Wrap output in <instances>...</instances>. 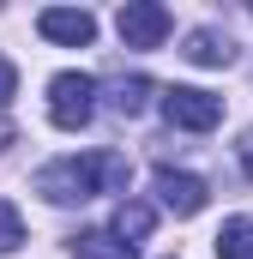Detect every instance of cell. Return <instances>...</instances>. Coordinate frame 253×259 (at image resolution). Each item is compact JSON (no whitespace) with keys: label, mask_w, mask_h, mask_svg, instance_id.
<instances>
[{"label":"cell","mask_w":253,"mask_h":259,"mask_svg":"<svg viewBox=\"0 0 253 259\" xmlns=\"http://www.w3.org/2000/svg\"><path fill=\"white\" fill-rule=\"evenodd\" d=\"M91 115H97V78L91 72H55L49 78V121L78 133L91 127Z\"/></svg>","instance_id":"cell-2"},{"label":"cell","mask_w":253,"mask_h":259,"mask_svg":"<svg viewBox=\"0 0 253 259\" xmlns=\"http://www.w3.org/2000/svg\"><path fill=\"white\" fill-rule=\"evenodd\" d=\"M151 223H157V211H151L145 199H121V205H115V235H121L126 247H139V241L151 235Z\"/></svg>","instance_id":"cell-9"},{"label":"cell","mask_w":253,"mask_h":259,"mask_svg":"<svg viewBox=\"0 0 253 259\" xmlns=\"http://www.w3.org/2000/svg\"><path fill=\"white\" fill-rule=\"evenodd\" d=\"M72 253L78 259H133L139 247H126L115 229H78V235H72Z\"/></svg>","instance_id":"cell-8"},{"label":"cell","mask_w":253,"mask_h":259,"mask_svg":"<svg viewBox=\"0 0 253 259\" xmlns=\"http://www.w3.org/2000/svg\"><path fill=\"white\" fill-rule=\"evenodd\" d=\"M12 91H18V72H12L6 55H0V103H12Z\"/></svg>","instance_id":"cell-13"},{"label":"cell","mask_w":253,"mask_h":259,"mask_svg":"<svg viewBox=\"0 0 253 259\" xmlns=\"http://www.w3.org/2000/svg\"><path fill=\"white\" fill-rule=\"evenodd\" d=\"M235 157H241V175H247V181H253V127L241 133V145H235Z\"/></svg>","instance_id":"cell-14"},{"label":"cell","mask_w":253,"mask_h":259,"mask_svg":"<svg viewBox=\"0 0 253 259\" xmlns=\"http://www.w3.org/2000/svg\"><path fill=\"white\" fill-rule=\"evenodd\" d=\"M115 30H121L126 49H157V42L169 36V6H157V0H126L121 12H115Z\"/></svg>","instance_id":"cell-4"},{"label":"cell","mask_w":253,"mask_h":259,"mask_svg":"<svg viewBox=\"0 0 253 259\" xmlns=\"http://www.w3.org/2000/svg\"><path fill=\"white\" fill-rule=\"evenodd\" d=\"M151 91H157V84H151L145 72H133V78H115V84H109V103H115L121 115H139V109L151 103Z\"/></svg>","instance_id":"cell-11"},{"label":"cell","mask_w":253,"mask_h":259,"mask_svg":"<svg viewBox=\"0 0 253 259\" xmlns=\"http://www.w3.org/2000/svg\"><path fill=\"white\" fill-rule=\"evenodd\" d=\"M163 121L181 127V133H211L223 121V97H211L199 84H169L163 91Z\"/></svg>","instance_id":"cell-3"},{"label":"cell","mask_w":253,"mask_h":259,"mask_svg":"<svg viewBox=\"0 0 253 259\" xmlns=\"http://www.w3.org/2000/svg\"><path fill=\"white\" fill-rule=\"evenodd\" d=\"M151 181H157V199H163L175 217H199V211H205V199H211V187H205L199 175H187V169H169V163H163Z\"/></svg>","instance_id":"cell-5"},{"label":"cell","mask_w":253,"mask_h":259,"mask_svg":"<svg viewBox=\"0 0 253 259\" xmlns=\"http://www.w3.org/2000/svg\"><path fill=\"white\" fill-rule=\"evenodd\" d=\"M211 247H217V259H253V217H229Z\"/></svg>","instance_id":"cell-10"},{"label":"cell","mask_w":253,"mask_h":259,"mask_svg":"<svg viewBox=\"0 0 253 259\" xmlns=\"http://www.w3.org/2000/svg\"><path fill=\"white\" fill-rule=\"evenodd\" d=\"M0 145H12V121L6 115H0Z\"/></svg>","instance_id":"cell-15"},{"label":"cell","mask_w":253,"mask_h":259,"mask_svg":"<svg viewBox=\"0 0 253 259\" xmlns=\"http://www.w3.org/2000/svg\"><path fill=\"white\" fill-rule=\"evenodd\" d=\"M193 66H229L235 61V42H229V30H217V24H199L187 36V49H181Z\"/></svg>","instance_id":"cell-7"},{"label":"cell","mask_w":253,"mask_h":259,"mask_svg":"<svg viewBox=\"0 0 253 259\" xmlns=\"http://www.w3.org/2000/svg\"><path fill=\"white\" fill-rule=\"evenodd\" d=\"M18 241H24V217L12 199H0V253H18Z\"/></svg>","instance_id":"cell-12"},{"label":"cell","mask_w":253,"mask_h":259,"mask_svg":"<svg viewBox=\"0 0 253 259\" xmlns=\"http://www.w3.org/2000/svg\"><path fill=\"white\" fill-rule=\"evenodd\" d=\"M36 30H43L49 42H66V49H91V42H97V18H91L85 6H49V12L36 18Z\"/></svg>","instance_id":"cell-6"},{"label":"cell","mask_w":253,"mask_h":259,"mask_svg":"<svg viewBox=\"0 0 253 259\" xmlns=\"http://www.w3.org/2000/svg\"><path fill=\"white\" fill-rule=\"evenodd\" d=\"M133 163L121 151H85V157H61L49 169H36V193L49 205H85L97 193H126Z\"/></svg>","instance_id":"cell-1"}]
</instances>
